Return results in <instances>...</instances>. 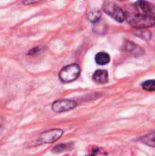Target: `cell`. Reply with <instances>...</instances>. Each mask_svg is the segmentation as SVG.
Segmentation results:
<instances>
[{"instance_id":"obj_9","label":"cell","mask_w":155,"mask_h":156,"mask_svg":"<svg viewBox=\"0 0 155 156\" xmlns=\"http://www.w3.org/2000/svg\"><path fill=\"white\" fill-rule=\"evenodd\" d=\"M125 49L128 51V52H131V53H133L134 55H139V54H143V50L139 47L137 46L136 44L129 41L125 44Z\"/></svg>"},{"instance_id":"obj_4","label":"cell","mask_w":155,"mask_h":156,"mask_svg":"<svg viewBox=\"0 0 155 156\" xmlns=\"http://www.w3.org/2000/svg\"><path fill=\"white\" fill-rule=\"evenodd\" d=\"M63 133H64V132L61 129L48 130V131H46L40 134L38 141H39V143L44 144H53L56 141H58V139H60L62 137Z\"/></svg>"},{"instance_id":"obj_6","label":"cell","mask_w":155,"mask_h":156,"mask_svg":"<svg viewBox=\"0 0 155 156\" xmlns=\"http://www.w3.org/2000/svg\"><path fill=\"white\" fill-rule=\"evenodd\" d=\"M92 79H93V80H94L96 83H99V84L107 83L108 80H109V74H108V71L105 70V69H98V70H96V71L93 73Z\"/></svg>"},{"instance_id":"obj_14","label":"cell","mask_w":155,"mask_h":156,"mask_svg":"<svg viewBox=\"0 0 155 156\" xmlns=\"http://www.w3.org/2000/svg\"><path fill=\"white\" fill-rule=\"evenodd\" d=\"M37 3H39V2L38 1H23L24 5H35Z\"/></svg>"},{"instance_id":"obj_5","label":"cell","mask_w":155,"mask_h":156,"mask_svg":"<svg viewBox=\"0 0 155 156\" xmlns=\"http://www.w3.org/2000/svg\"><path fill=\"white\" fill-rule=\"evenodd\" d=\"M77 106V102L72 100H58L52 103V111L58 113L69 112Z\"/></svg>"},{"instance_id":"obj_11","label":"cell","mask_w":155,"mask_h":156,"mask_svg":"<svg viewBox=\"0 0 155 156\" xmlns=\"http://www.w3.org/2000/svg\"><path fill=\"white\" fill-rule=\"evenodd\" d=\"M73 148V144L69 143V144H58L57 146H55L53 149H52V152L55 153V154H60L62 152H66V151H69L70 149Z\"/></svg>"},{"instance_id":"obj_10","label":"cell","mask_w":155,"mask_h":156,"mask_svg":"<svg viewBox=\"0 0 155 156\" xmlns=\"http://www.w3.org/2000/svg\"><path fill=\"white\" fill-rule=\"evenodd\" d=\"M87 16H88V19L91 23H97V22H100V20L101 18V13L98 9H93L88 13Z\"/></svg>"},{"instance_id":"obj_15","label":"cell","mask_w":155,"mask_h":156,"mask_svg":"<svg viewBox=\"0 0 155 156\" xmlns=\"http://www.w3.org/2000/svg\"><path fill=\"white\" fill-rule=\"evenodd\" d=\"M1 130H2V123H1V122H0V132H1Z\"/></svg>"},{"instance_id":"obj_13","label":"cell","mask_w":155,"mask_h":156,"mask_svg":"<svg viewBox=\"0 0 155 156\" xmlns=\"http://www.w3.org/2000/svg\"><path fill=\"white\" fill-rule=\"evenodd\" d=\"M40 50V48H32V49H30L29 51H28V53H27V55H33V54H36V53H37L38 51Z\"/></svg>"},{"instance_id":"obj_8","label":"cell","mask_w":155,"mask_h":156,"mask_svg":"<svg viewBox=\"0 0 155 156\" xmlns=\"http://www.w3.org/2000/svg\"><path fill=\"white\" fill-rule=\"evenodd\" d=\"M140 141H141L143 144H145V145H147V146H149V147L155 148V131L151 132V133H147L146 135L143 136V137L140 139Z\"/></svg>"},{"instance_id":"obj_3","label":"cell","mask_w":155,"mask_h":156,"mask_svg":"<svg viewBox=\"0 0 155 156\" xmlns=\"http://www.w3.org/2000/svg\"><path fill=\"white\" fill-rule=\"evenodd\" d=\"M102 9L105 13H107L111 17L115 19L116 21L122 23L125 21V12L122 8H121L117 4L113 2H104L102 5Z\"/></svg>"},{"instance_id":"obj_16","label":"cell","mask_w":155,"mask_h":156,"mask_svg":"<svg viewBox=\"0 0 155 156\" xmlns=\"http://www.w3.org/2000/svg\"><path fill=\"white\" fill-rule=\"evenodd\" d=\"M87 156H95V154H89V155Z\"/></svg>"},{"instance_id":"obj_7","label":"cell","mask_w":155,"mask_h":156,"mask_svg":"<svg viewBox=\"0 0 155 156\" xmlns=\"http://www.w3.org/2000/svg\"><path fill=\"white\" fill-rule=\"evenodd\" d=\"M95 61L98 65L104 66L110 63L111 57L107 52H99L95 56Z\"/></svg>"},{"instance_id":"obj_12","label":"cell","mask_w":155,"mask_h":156,"mask_svg":"<svg viewBox=\"0 0 155 156\" xmlns=\"http://www.w3.org/2000/svg\"><path fill=\"white\" fill-rule=\"evenodd\" d=\"M142 88L147 91H155V80H148L142 84Z\"/></svg>"},{"instance_id":"obj_2","label":"cell","mask_w":155,"mask_h":156,"mask_svg":"<svg viewBox=\"0 0 155 156\" xmlns=\"http://www.w3.org/2000/svg\"><path fill=\"white\" fill-rule=\"evenodd\" d=\"M80 75V68L78 64L65 66L58 73V78L62 82L69 83L76 80Z\"/></svg>"},{"instance_id":"obj_1","label":"cell","mask_w":155,"mask_h":156,"mask_svg":"<svg viewBox=\"0 0 155 156\" xmlns=\"http://www.w3.org/2000/svg\"><path fill=\"white\" fill-rule=\"evenodd\" d=\"M125 12V20L136 29H146L155 25V8L147 1H137Z\"/></svg>"}]
</instances>
